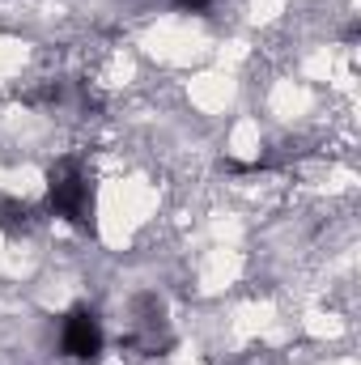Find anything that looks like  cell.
I'll return each mask as SVG.
<instances>
[{"mask_svg": "<svg viewBox=\"0 0 361 365\" xmlns=\"http://www.w3.org/2000/svg\"><path fill=\"white\" fill-rule=\"evenodd\" d=\"M30 225H34V208L21 204V200H13V195H0V230L21 234V230H30Z\"/></svg>", "mask_w": 361, "mask_h": 365, "instance_id": "obj_4", "label": "cell"}, {"mask_svg": "<svg viewBox=\"0 0 361 365\" xmlns=\"http://www.w3.org/2000/svg\"><path fill=\"white\" fill-rule=\"evenodd\" d=\"M60 349H64L68 357H77V361H93V357L102 353V323H98V314H93V310L77 306V310H68V314H64Z\"/></svg>", "mask_w": 361, "mask_h": 365, "instance_id": "obj_2", "label": "cell"}, {"mask_svg": "<svg viewBox=\"0 0 361 365\" xmlns=\"http://www.w3.org/2000/svg\"><path fill=\"white\" fill-rule=\"evenodd\" d=\"M47 204L56 217L90 230L93 225V191H90V175L81 166V158H60L47 170Z\"/></svg>", "mask_w": 361, "mask_h": 365, "instance_id": "obj_1", "label": "cell"}, {"mask_svg": "<svg viewBox=\"0 0 361 365\" xmlns=\"http://www.w3.org/2000/svg\"><path fill=\"white\" fill-rule=\"evenodd\" d=\"M21 98H26L30 106H56V102L64 98V86H60V81H43L39 90H26Z\"/></svg>", "mask_w": 361, "mask_h": 365, "instance_id": "obj_5", "label": "cell"}, {"mask_svg": "<svg viewBox=\"0 0 361 365\" xmlns=\"http://www.w3.org/2000/svg\"><path fill=\"white\" fill-rule=\"evenodd\" d=\"M208 4H217V0H175V9H183V13H204Z\"/></svg>", "mask_w": 361, "mask_h": 365, "instance_id": "obj_6", "label": "cell"}, {"mask_svg": "<svg viewBox=\"0 0 361 365\" xmlns=\"http://www.w3.org/2000/svg\"><path fill=\"white\" fill-rule=\"evenodd\" d=\"M128 349L149 353V357H158V353L171 349V331H166V314H162L158 297H141V302H136V319H132Z\"/></svg>", "mask_w": 361, "mask_h": 365, "instance_id": "obj_3", "label": "cell"}]
</instances>
